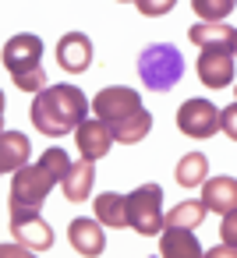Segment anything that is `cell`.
<instances>
[{"label": "cell", "mask_w": 237, "mask_h": 258, "mask_svg": "<svg viewBox=\"0 0 237 258\" xmlns=\"http://www.w3.org/2000/svg\"><path fill=\"white\" fill-rule=\"evenodd\" d=\"M68 240L78 254H103L106 247V237H103V223L99 219H89V216H78L71 219L68 226Z\"/></svg>", "instance_id": "cell-12"}, {"label": "cell", "mask_w": 237, "mask_h": 258, "mask_svg": "<svg viewBox=\"0 0 237 258\" xmlns=\"http://www.w3.org/2000/svg\"><path fill=\"white\" fill-rule=\"evenodd\" d=\"M138 78L152 92H170L184 78V57L173 43H152L138 57Z\"/></svg>", "instance_id": "cell-4"}, {"label": "cell", "mask_w": 237, "mask_h": 258, "mask_svg": "<svg viewBox=\"0 0 237 258\" xmlns=\"http://www.w3.org/2000/svg\"><path fill=\"white\" fill-rule=\"evenodd\" d=\"M128 219L131 230H138L142 237H156L163 233L166 219H163V187L159 184H142L128 195Z\"/></svg>", "instance_id": "cell-6"}, {"label": "cell", "mask_w": 237, "mask_h": 258, "mask_svg": "<svg viewBox=\"0 0 237 258\" xmlns=\"http://www.w3.org/2000/svg\"><path fill=\"white\" fill-rule=\"evenodd\" d=\"M233 92H237V85H233Z\"/></svg>", "instance_id": "cell-27"}, {"label": "cell", "mask_w": 237, "mask_h": 258, "mask_svg": "<svg viewBox=\"0 0 237 258\" xmlns=\"http://www.w3.org/2000/svg\"><path fill=\"white\" fill-rule=\"evenodd\" d=\"M53 184H61V177L53 173V166L46 159L25 163L15 180H11V205H25V209H39L46 202V195L53 191Z\"/></svg>", "instance_id": "cell-5"}, {"label": "cell", "mask_w": 237, "mask_h": 258, "mask_svg": "<svg viewBox=\"0 0 237 258\" xmlns=\"http://www.w3.org/2000/svg\"><path fill=\"white\" fill-rule=\"evenodd\" d=\"M219 131L237 142V99H233L226 110H219Z\"/></svg>", "instance_id": "cell-23"}, {"label": "cell", "mask_w": 237, "mask_h": 258, "mask_svg": "<svg viewBox=\"0 0 237 258\" xmlns=\"http://www.w3.org/2000/svg\"><path fill=\"white\" fill-rule=\"evenodd\" d=\"M219 237H223V244H230V247L237 251V209H230V212L223 216V223H219Z\"/></svg>", "instance_id": "cell-24"}, {"label": "cell", "mask_w": 237, "mask_h": 258, "mask_svg": "<svg viewBox=\"0 0 237 258\" xmlns=\"http://www.w3.org/2000/svg\"><path fill=\"white\" fill-rule=\"evenodd\" d=\"M159 254H166V258H202V244H198L191 226H163Z\"/></svg>", "instance_id": "cell-13"}, {"label": "cell", "mask_w": 237, "mask_h": 258, "mask_svg": "<svg viewBox=\"0 0 237 258\" xmlns=\"http://www.w3.org/2000/svg\"><path fill=\"white\" fill-rule=\"evenodd\" d=\"M4 68L11 71L15 85L25 92H43L46 89V71H43V39L32 32H22L8 39L4 46Z\"/></svg>", "instance_id": "cell-3"}, {"label": "cell", "mask_w": 237, "mask_h": 258, "mask_svg": "<svg viewBox=\"0 0 237 258\" xmlns=\"http://www.w3.org/2000/svg\"><path fill=\"white\" fill-rule=\"evenodd\" d=\"M191 8L202 22H223L237 8V0H191Z\"/></svg>", "instance_id": "cell-21"}, {"label": "cell", "mask_w": 237, "mask_h": 258, "mask_svg": "<svg viewBox=\"0 0 237 258\" xmlns=\"http://www.w3.org/2000/svg\"><path fill=\"white\" fill-rule=\"evenodd\" d=\"M195 71H198V82L205 89H226V85H233V50H226V46H205L202 57H198V64H195Z\"/></svg>", "instance_id": "cell-9"}, {"label": "cell", "mask_w": 237, "mask_h": 258, "mask_svg": "<svg viewBox=\"0 0 237 258\" xmlns=\"http://www.w3.org/2000/svg\"><path fill=\"white\" fill-rule=\"evenodd\" d=\"M96 219L103 226H117V230L131 226V219H128V198L124 195H113V191H103L96 198Z\"/></svg>", "instance_id": "cell-18"}, {"label": "cell", "mask_w": 237, "mask_h": 258, "mask_svg": "<svg viewBox=\"0 0 237 258\" xmlns=\"http://www.w3.org/2000/svg\"><path fill=\"white\" fill-rule=\"evenodd\" d=\"M75 145H78V152L85 156V159H103L106 152H110V145H113V131L106 127V120H99V117H85L78 127H75Z\"/></svg>", "instance_id": "cell-10"}, {"label": "cell", "mask_w": 237, "mask_h": 258, "mask_svg": "<svg viewBox=\"0 0 237 258\" xmlns=\"http://www.w3.org/2000/svg\"><path fill=\"white\" fill-rule=\"evenodd\" d=\"M233 57H237V43H233Z\"/></svg>", "instance_id": "cell-25"}, {"label": "cell", "mask_w": 237, "mask_h": 258, "mask_svg": "<svg viewBox=\"0 0 237 258\" xmlns=\"http://www.w3.org/2000/svg\"><path fill=\"white\" fill-rule=\"evenodd\" d=\"M209 180V159L202 152H188L177 163V184L181 187H202Z\"/></svg>", "instance_id": "cell-19"}, {"label": "cell", "mask_w": 237, "mask_h": 258, "mask_svg": "<svg viewBox=\"0 0 237 258\" xmlns=\"http://www.w3.org/2000/svg\"><path fill=\"white\" fill-rule=\"evenodd\" d=\"M92 180H96V170H92V159H78V163H71V170L64 173V180H61V191H64V198L68 202H85L89 195H92Z\"/></svg>", "instance_id": "cell-15"}, {"label": "cell", "mask_w": 237, "mask_h": 258, "mask_svg": "<svg viewBox=\"0 0 237 258\" xmlns=\"http://www.w3.org/2000/svg\"><path fill=\"white\" fill-rule=\"evenodd\" d=\"M11 233H15V240L25 244L29 251H50V247H53V230H50V223L39 216V209L11 205Z\"/></svg>", "instance_id": "cell-7"}, {"label": "cell", "mask_w": 237, "mask_h": 258, "mask_svg": "<svg viewBox=\"0 0 237 258\" xmlns=\"http://www.w3.org/2000/svg\"><path fill=\"white\" fill-rule=\"evenodd\" d=\"M202 202H205V209L226 216L230 209H237V180L233 177H209L202 184Z\"/></svg>", "instance_id": "cell-14"}, {"label": "cell", "mask_w": 237, "mask_h": 258, "mask_svg": "<svg viewBox=\"0 0 237 258\" xmlns=\"http://www.w3.org/2000/svg\"><path fill=\"white\" fill-rule=\"evenodd\" d=\"M177 127L188 138H212L219 131V106L209 99H184L177 106Z\"/></svg>", "instance_id": "cell-8"}, {"label": "cell", "mask_w": 237, "mask_h": 258, "mask_svg": "<svg viewBox=\"0 0 237 258\" xmlns=\"http://www.w3.org/2000/svg\"><path fill=\"white\" fill-rule=\"evenodd\" d=\"M121 4H128V0H121ZM131 4H135V0H131Z\"/></svg>", "instance_id": "cell-26"}, {"label": "cell", "mask_w": 237, "mask_h": 258, "mask_svg": "<svg viewBox=\"0 0 237 258\" xmlns=\"http://www.w3.org/2000/svg\"><path fill=\"white\" fill-rule=\"evenodd\" d=\"M57 64H61L64 71H71V75L89 71V64H92V39H89L85 32H68V36H61V43H57Z\"/></svg>", "instance_id": "cell-11"}, {"label": "cell", "mask_w": 237, "mask_h": 258, "mask_svg": "<svg viewBox=\"0 0 237 258\" xmlns=\"http://www.w3.org/2000/svg\"><path fill=\"white\" fill-rule=\"evenodd\" d=\"M188 39H191L198 50H205V46H226V50H233L237 29H230V25H223V22H195V25L188 29Z\"/></svg>", "instance_id": "cell-16"}, {"label": "cell", "mask_w": 237, "mask_h": 258, "mask_svg": "<svg viewBox=\"0 0 237 258\" xmlns=\"http://www.w3.org/2000/svg\"><path fill=\"white\" fill-rule=\"evenodd\" d=\"M173 4H177V0H135V8H138L145 18H163V15L173 11Z\"/></svg>", "instance_id": "cell-22"}, {"label": "cell", "mask_w": 237, "mask_h": 258, "mask_svg": "<svg viewBox=\"0 0 237 258\" xmlns=\"http://www.w3.org/2000/svg\"><path fill=\"white\" fill-rule=\"evenodd\" d=\"M92 113L99 120H106V127L113 131V142H121V145H135L152 131V113L142 106V96L128 85H110V89L96 92Z\"/></svg>", "instance_id": "cell-1"}, {"label": "cell", "mask_w": 237, "mask_h": 258, "mask_svg": "<svg viewBox=\"0 0 237 258\" xmlns=\"http://www.w3.org/2000/svg\"><path fill=\"white\" fill-rule=\"evenodd\" d=\"M85 113H89V99L78 85H46L43 92H36L32 110H29L32 127L50 138H61L71 127H78Z\"/></svg>", "instance_id": "cell-2"}, {"label": "cell", "mask_w": 237, "mask_h": 258, "mask_svg": "<svg viewBox=\"0 0 237 258\" xmlns=\"http://www.w3.org/2000/svg\"><path fill=\"white\" fill-rule=\"evenodd\" d=\"M202 216H205V202H195L191 198V202H181L177 209L166 212V226H191L195 230L202 223Z\"/></svg>", "instance_id": "cell-20"}, {"label": "cell", "mask_w": 237, "mask_h": 258, "mask_svg": "<svg viewBox=\"0 0 237 258\" xmlns=\"http://www.w3.org/2000/svg\"><path fill=\"white\" fill-rule=\"evenodd\" d=\"M29 138L22 131H4L0 135V170L4 173H18L29 163Z\"/></svg>", "instance_id": "cell-17"}]
</instances>
